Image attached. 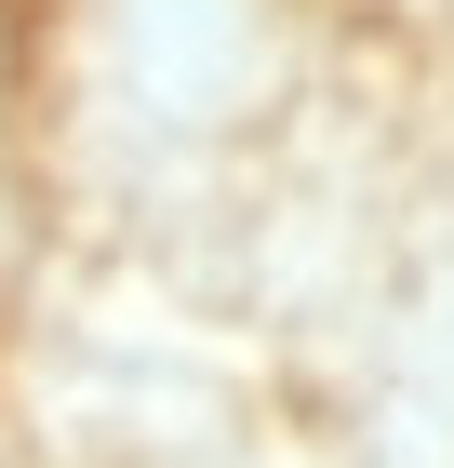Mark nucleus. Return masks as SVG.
Masks as SVG:
<instances>
[{
	"label": "nucleus",
	"mask_w": 454,
	"mask_h": 468,
	"mask_svg": "<svg viewBox=\"0 0 454 468\" xmlns=\"http://www.w3.org/2000/svg\"><path fill=\"white\" fill-rule=\"evenodd\" d=\"M27 68H40V0H0V121H27Z\"/></svg>",
	"instance_id": "nucleus-3"
},
{
	"label": "nucleus",
	"mask_w": 454,
	"mask_h": 468,
	"mask_svg": "<svg viewBox=\"0 0 454 468\" xmlns=\"http://www.w3.org/2000/svg\"><path fill=\"white\" fill-rule=\"evenodd\" d=\"M0 468H27V455H14V415H0Z\"/></svg>",
	"instance_id": "nucleus-4"
},
{
	"label": "nucleus",
	"mask_w": 454,
	"mask_h": 468,
	"mask_svg": "<svg viewBox=\"0 0 454 468\" xmlns=\"http://www.w3.org/2000/svg\"><path fill=\"white\" fill-rule=\"evenodd\" d=\"M348 68L334 0H40L27 134L54 215L134 268H201L241 175Z\"/></svg>",
	"instance_id": "nucleus-1"
},
{
	"label": "nucleus",
	"mask_w": 454,
	"mask_h": 468,
	"mask_svg": "<svg viewBox=\"0 0 454 468\" xmlns=\"http://www.w3.org/2000/svg\"><path fill=\"white\" fill-rule=\"evenodd\" d=\"M334 14L401 68H454V0H334Z\"/></svg>",
	"instance_id": "nucleus-2"
}]
</instances>
